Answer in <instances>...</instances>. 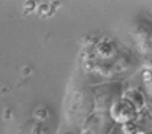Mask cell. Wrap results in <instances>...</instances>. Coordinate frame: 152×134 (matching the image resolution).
Here are the masks:
<instances>
[{"instance_id":"obj_1","label":"cell","mask_w":152,"mask_h":134,"mask_svg":"<svg viewBox=\"0 0 152 134\" xmlns=\"http://www.w3.org/2000/svg\"><path fill=\"white\" fill-rule=\"evenodd\" d=\"M138 111L132 106L127 99H117L111 104V109H109V115L116 123H121V125H127V123H132L135 120Z\"/></svg>"},{"instance_id":"obj_2","label":"cell","mask_w":152,"mask_h":134,"mask_svg":"<svg viewBox=\"0 0 152 134\" xmlns=\"http://www.w3.org/2000/svg\"><path fill=\"white\" fill-rule=\"evenodd\" d=\"M122 98L127 99V101L130 103L136 111H141V109L144 107V104H146L144 95H142V92H141V90H138V88H128L127 92L124 93Z\"/></svg>"},{"instance_id":"obj_3","label":"cell","mask_w":152,"mask_h":134,"mask_svg":"<svg viewBox=\"0 0 152 134\" xmlns=\"http://www.w3.org/2000/svg\"><path fill=\"white\" fill-rule=\"evenodd\" d=\"M144 82L147 85V88H149V92L152 93V66L144 71Z\"/></svg>"}]
</instances>
